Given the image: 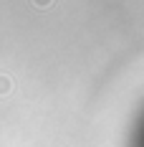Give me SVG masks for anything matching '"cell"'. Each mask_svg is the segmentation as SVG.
Instances as JSON below:
<instances>
[{"label":"cell","mask_w":144,"mask_h":147,"mask_svg":"<svg viewBox=\"0 0 144 147\" xmlns=\"http://www.w3.org/2000/svg\"><path fill=\"white\" fill-rule=\"evenodd\" d=\"M131 147H144V114L137 122V129H134V137H131Z\"/></svg>","instance_id":"6da1fadb"}]
</instances>
